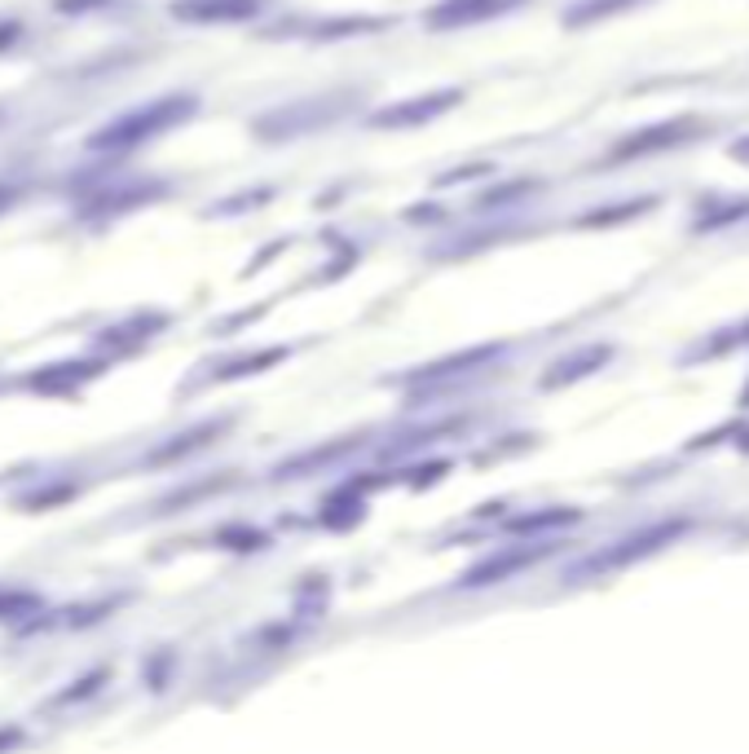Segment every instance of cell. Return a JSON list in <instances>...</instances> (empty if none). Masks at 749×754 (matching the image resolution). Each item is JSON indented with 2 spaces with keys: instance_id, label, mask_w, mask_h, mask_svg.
Masks as SVG:
<instances>
[{
  "instance_id": "8",
  "label": "cell",
  "mask_w": 749,
  "mask_h": 754,
  "mask_svg": "<svg viewBox=\"0 0 749 754\" xmlns=\"http://www.w3.org/2000/svg\"><path fill=\"white\" fill-rule=\"evenodd\" d=\"M578 520V512H547V516H529V520H516L511 529H538V525H569Z\"/></svg>"
},
{
  "instance_id": "6",
  "label": "cell",
  "mask_w": 749,
  "mask_h": 754,
  "mask_svg": "<svg viewBox=\"0 0 749 754\" xmlns=\"http://www.w3.org/2000/svg\"><path fill=\"white\" fill-rule=\"evenodd\" d=\"M459 93H437V98H415L419 107H392V111H379L374 116V125H410V120H423V116H437V111H446L450 102H455Z\"/></svg>"
},
{
  "instance_id": "5",
  "label": "cell",
  "mask_w": 749,
  "mask_h": 754,
  "mask_svg": "<svg viewBox=\"0 0 749 754\" xmlns=\"http://www.w3.org/2000/svg\"><path fill=\"white\" fill-rule=\"evenodd\" d=\"M260 9V0H190L177 4V18H194V22H234V18H251Z\"/></svg>"
},
{
  "instance_id": "3",
  "label": "cell",
  "mask_w": 749,
  "mask_h": 754,
  "mask_svg": "<svg viewBox=\"0 0 749 754\" xmlns=\"http://www.w3.org/2000/svg\"><path fill=\"white\" fill-rule=\"evenodd\" d=\"M516 0H446L437 13H432V27H468V22H481V18H495L502 9H511Z\"/></svg>"
},
{
  "instance_id": "9",
  "label": "cell",
  "mask_w": 749,
  "mask_h": 754,
  "mask_svg": "<svg viewBox=\"0 0 749 754\" xmlns=\"http://www.w3.org/2000/svg\"><path fill=\"white\" fill-rule=\"evenodd\" d=\"M13 195H18V190H13V186H4V181H0V208H9V204H13Z\"/></svg>"
},
{
  "instance_id": "1",
  "label": "cell",
  "mask_w": 749,
  "mask_h": 754,
  "mask_svg": "<svg viewBox=\"0 0 749 754\" xmlns=\"http://www.w3.org/2000/svg\"><path fill=\"white\" fill-rule=\"evenodd\" d=\"M186 116H194V98H159V102H146L137 111L120 116L116 125L98 128L93 132V150H128V146H141V141H154L159 132H168L172 125H181Z\"/></svg>"
},
{
  "instance_id": "2",
  "label": "cell",
  "mask_w": 749,
  "mask_h": 754,
  "mask_svg": "<svg viewBox=\"0 0 749 754\" xmlns=\"http://www.w3.org/2000/svg\"><path fill=\"white\" fill-rule=\"evenodd\" d=\"M683 525L679 520H670V525H661V529H648V534H635L630 538V547H613V552H605V556H596L591 565H578L573 574H596V569H613V565H630L635 556H643V552H652V547H661L670 534H679Z\"/></svg>"
},
{
  "instance_id": "7",
  "label": "cell",
  "mask_w": 749,
  "mask_h": 754,
  "mask_svg": "<svg viewBox=\"0 0 749 754\" xmlns=\"http://www.w3.org/2000/svg\"><path fill=\"white\" fill-rule=\"evenodd\" d=\"M40 601L31 592H4L0 587V618H18V614H31Z\"/></svg>"
},
{
  "instance_id": "4",
  "label": "cell",
  "mask_w": 749,
  "mask_h": 754,
  "mask_svg": "<svg viewBox=\"0 0 749 754\" xmlns=\"http://www.w3.org/2000/svg\"><path fill=\"white\" fill-rule=\"evenodd\" d=\"M547 556V547H525V552H502L499 560H490V565H477L468 578H463V587H490V583H499L502 574H520V569H529L533 560H542Z\"/></svg>"
}]
</instances>
